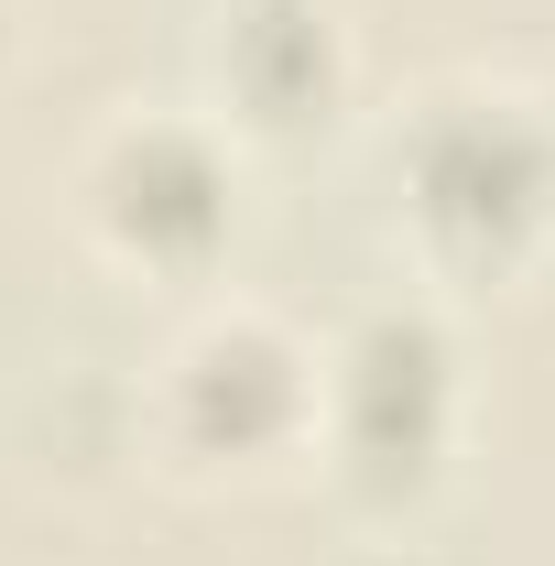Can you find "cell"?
I'll return each instance as SVG.
<instances>
[{"label":"cell","instance_id":"6da1fadb","mask_svg":"<svg viewBox=\"0 0 555 566\" xmlns=\"http://www.w3.org/2000/svg\"><path fill=\"white\" fill-rule=\"evenodd\" d=\"M392 218L425 273H512L555 229V98L512 76H447L392 120L381 153Z\"/></svg>","mask_w":555,"mask_h":566},{"label":"cell","instance_id":"5b68a950","mask_svg":"<svg viewBox=\"0 0 555 566\" xmlns=\"http://www.w3.org/2000/svg\"><path fill=\"white\" fill-rule=\"evenodd\" d=\"M348 22L338 0H218L208 11V98L240 142H305L348 109Z\"/></svg>","mask_w":555,"mask_h":566},{"label":"cell","instance_id":"7a4b0ae2","mask_svg":"<svg viewBox=\"0 0 555 566\" xmlns=\"http://www.w3.org/2000/svg\"><path fill=\"white\" fill-rule=\"evenodd\" d=\"M76 229L121 273H208L240 229V132L218 109H121L76 153Z\"/></svg>","mask_w":555,"mask_h":566},{"label":"cell","instance_id":"3957f363","mask_svg":"<svg viewBox=\"0 0 555 566\" xmlns=\"http://www.w3.org/2000/svg\"><path fill=\"white\" fill-rule=\"evenodd\" d=\"M458 436V349L436 327L425 294H381L359 305L327 349V392H316V458L338 469L359 501H415Z\"/></svg>","mask_w":555,"mask_h":566},{"label":"cell","instance_id":"277c9868","mask_svg":"<svg viewBox=\"0 0 555 566\" xmlns=\"http://www.w3.org/2000/svg\"><path fill=\"white\" fill-rule=\"evenodd\" d=\"M316 392L327 349H305L262 305H208L153 370V436L197 469H262L316 447Z\"/></svg>","mask_w":555,"mask_h":566},{"label":"cell","instance_id":"8992f818","mask_svg":"<svg viewBox=\"0 0 555 566\" xmlns=\"http://www.w3.org/2000/svg\"><path fill=\"white\" fill-rule=\"evenodd\" d=\"M11 22H22V11H11V0H0V55H11Z\"/></svg>","mask_w":555,"mask_h":566}]
</instances>
